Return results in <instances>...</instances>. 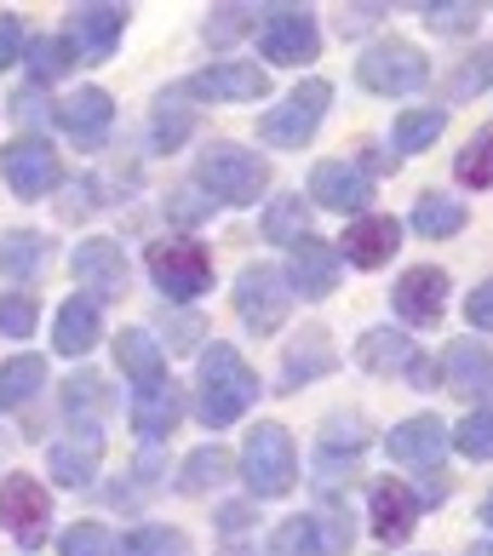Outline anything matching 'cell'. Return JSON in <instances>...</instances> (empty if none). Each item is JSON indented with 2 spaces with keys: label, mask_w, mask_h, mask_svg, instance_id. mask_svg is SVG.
<instances>
[{
  "label": "cell",
  "mask_w": 493,
  "mask_h": 556,
  "mask_svg": "<svg viewBox=\"0 0 493 556\" xmlns=\"http://www.w3.org/2000/svg\"><path fill=\"white\" fill-rule=\"evenodd\" d=\"M253 396H258L253 367H246L230 344H213L207 356H201V419H207L213 430L236 425L246 407H253Z\"/></svg>",
  "instance_id": "1"
},
{
  "label": "cell",
  "mask_w": 493,
  "mask_h": 556,
  "mask_svg": "<svg viewBox=\"0 0 493 556\" xmlns=\"http://www.w3.org/2000/svg\"><path fill=\"white\" fill-rule=\"evenodd\" d=\"M241 477L253 488V500H281L299 482V447L281 425H258L241 447Z\"/></svg>",
  "instance_id": "2"
},
{
  "label": "cell",
  "mask_w": 493,
  "mask_h": 556,
  "mask_svg": "<svg viewBox=\"0 0 493 556\" xmlns=\"http://www.w3.org/2000/svg\"><path fill=\"white\" fill-rule=\"evenodd\" d=\"M195 178L207 184L218 201H230V207H253L264 195V184H270V167H264L258 155H246L241 143H213V150L195 161Z\"/></svg>",
  "instance_id": "3"
},
{
  "label": "cell",
  "mask_w": 493,
  "mask_h": 556,
  "mask_svg": "<svg viewBox=\"0 0 493 556\" xmlns=\"http://www.w3.org/2000/svg\"><path fill=\"white\" fill-rule=\"evenodd\" d=\"M356 80H362L367 92L396 98V92H419L425 80H430V64L419 58V47H407V40H379V47L362 52Z\"/></svg>",
  "instance_id": "4"
},
{
  "label": "cell",
  "mask_w": 493,
  "mask_h": 556,
  "mask_svg": "<svg viewBox=\"0 0 493 556\" xmlns=\"http://www.w3.org/2000/svg\"><path fill=\"white\" fill-rule=\"evenodd\" d=\"M236 311L253 333H276V327L287 321V311H293L287 276L276 270V264H246V270L236 276Z\"/></svg>",
  "instance_id": "5"
},
{
  "label": "cell",
  "mask_w": 493,
  "mask_h": 556,
  "mask_svg": "<svg viewBox=\"0 0 493 556\" xmlns=\"http://www.w3.org/2000/svg\"><path fill=\"white\" fill-rule=\"evenodd\" d=\"M150 276H155L161 293L184 304V299H195L213 287V258H207V247H195V241H155L150 247Z\"/></svg>",
  "instance_id": "6"
},
{
  "label": "cell",
  "mask_w": 493,
  "mask_h": 556,
  "mask_svg": "<svg viewBox=\"0 0 493 556\" xmlns=\"http://www.w3.org/2000/svg\"><path fill=\"white\" fill-rule=\"evenodd\" d=\"M327 104H333V87H327V80H304V87L287 98L281 110H270V115L258 121L264 143H281V150H299V143H311L316 127H321V115H327Z\"/></svg>",
  "instance_id": "7"
},
{
  "label": "cell",
  "mask_w": 493,
  "mask_h": 556,
  "mask_svg": "<svg viewBox=\"0 0 493 556\" xmlns=\"http://www.w3.org/2000/svg\"><path fill=\"white\" fill-rule=\"evenodd\" d=\"M258 47L270 64H311L321 52V35H316V17L299 12V7H276L264 12V29H258Z\"/></svg>",
  "instance_id": "8"
},
{
  "label": "cell",
  "mask_w": 493,
  "mask_h": 556,
  "mask_svg": "<svg viewBox=\"0 0 493 556\" xmlns=\"http://www.w3.org/2000/svg\"><path fill=\"white\" fill-rule=\"evenodd\" d=\"M0 522H7L24 545H40V540H47V522H52L47 488L29 482V477H7V482H0Z\"/></svg>",
  "instance_id": "9"
},
{
  "label": "cell",
  "mask_w": 493,
  "mask_h": 556,
  "mask_svg": "<svg viewBox=\"0 0 493 556\" xmlns=\"http://www.w3.org/2000/svg\"><path fill=\"white\" fill-rule=\"evenodd\" d=\"M0 173H7V184L24 201H35L58 184V155H52L47 138H12L7 155H0Z\"/></svg>",
  "instance_id": "10"
},
{
  "label": "cell",
  "mask_w": 493,
  "mask_h": 556,
  "mask_svg": "<svg viewBox=\"0 0 493 556\" xmlns=\"http://www.w3.org/2000/svg\"><path fill=\"white\" fill-rule=\"evenodd\" d=\"M69 270H75V281L92 293V304L127 293V258H121L115 241H80L75 258H69Z\"/></svg>",
  "instance_id": "11"
},
{
  "label": "cell",
  "mask_w": 493,
  "mask_h": 556,
  "mask_svg": "<svg viewBox=\"0 0 493 556\" xmlns=\"http://www.w3.org/2000/svg\"><path fill=\"white\" fill-rule=\"evenodd\" d=\"M110 121H115V104H110L104 87H80L75 98L58 104V127H64L80 150H98V143L110 138Z\"/></svg>",
  "instance_id": "12"
},
{
  "label": "cell",
  "mask_w": 493,
  "mask_h": 556,
  "mask_svg": "<svg viewBox=\"0 0 493 556\" xmlns=\"http://www.w3.org/2000/svg\"><path fill=\"white\" fill-rule=\"evenodd\" d=\"M442 367H447V390H454V396H465V402H488L493 396V350L488 344H477V339L447 344Z\"/></svg>",
  "instance_id": "13"
},
{
  "label": "cell",
  "mask_w": 493,
  "mask_h": 556,
  "mask_svg": "<svg viewBox=\"0 0 493 556\" xmlns=\"http://www.w3.org/2000/svg\"><path fill=\"white\" fill-rule=\"evenodd\" d=\"M190 98H224V104H246V98H264L270 92V75H264L258 64H213L190 75V87H184Z\"/></svg>",
  "instance_id": "14"
},
{
  "label": "cell",
  "mask_w": 493,
  "mask_h": 556,
  "mask_svg": "<svg viewBox=\"0 0 493 556\" xmlns=\"http://www.w3.org/2000/svg\"><path fill=\"white\" fill-rule=\"evenodd\" d=\"M178 419H184V396H178V384L167 374L132 390V430H138V437L155 442V437H167Z\"/></svg>",
  "instance_id": "15"
},
{
  "label": "cell",
  "mask_w": 493,
  "mask_h": 556,
  "mask_svg": "<svg viewBox=\"0 0 493 556\" xmlns=\"http://www.w3.org/2000/svg\"><path fill=\"white\" fill-rule=\"evenodd\" d=\"M127 29V12L121 7H75L69 12V52L80 58H110V47Z\"/></svg>",
  "instance_id": "16"
},
{
  "label": "cell",
  "mask_w": 493,
  "mask_h": 556,
  "mask_svg": "<svg viewBox=\"0 0 493 556\" xmlns=\"http://www.w3.org/2000/svg\"><path fill=\"white\" fill-rule=\"evenodd\" d=\"M396 316H407V321H437L442 316V304H447V276L442 270H430V264H419V270H407L402 281H396Z\"/></svg>",
  "instance_id": "17"
},
{
  "label": "cell",
  "mask_w": 493,
  "mask_h": 556,
  "mask_svg": "<svg viewBox=\"0 0 493 556\" xmlns=\"http://www.w3.org/2000/svg\"><path fill=\"white\" fill-rule=\"evenodd\" d=\"M311 201H321L333 213H356L367 207V173H356L351 161H321L311 173Z\"/></svg>",
  "instance_id": "18"
},
{
  "label": "cell",
  "mask_w": 493,
  "mask_h": 556,
  "mask_svg": "<svg viewBox=\"0 0 493 556\" xmlns=\"http://www.w3.org/2000/svg\"><path fill=\"white\" fill-rule=\"evenodd\" d=\"M333 281H339V253L327 241L304 236L293 247V287L304 299H327V293H333Z\"/></svg>",
  "instance_id": "19"
},
{
  "label": "cell",
  "mask_w": 493,
  "mask_h": 556,
  "mask_svg": "<svg viewBox=\"0 0 493 556\" xmlns=\"http://www.w3.org/2000/svg\"><path fill=\"white\" fill-rule=\"evenodd\" d=\"M367 510H374V533L390 545H402L407 533H414V517H419V500L407 493L402 482H379L374 500H367Z\"/></svg>",
  "instance_id": "20"
},
{
  "label": "cell",
  "mask_w": 493,
  "mask_h": 556,
  "mask_svg": "<svg viewBox=\"0 0 493 556\" xmlns=\"http://www.w3.org/2000/svg\"><path fill=\"white\" fill-rule=\"evenodd\" d=\"M396 241H402V230H396V218H356L351 224V236H344L339 247H344V258L351 264H362V270H379V264L396 253Z\"/></svg>",
  "instance_id": "21"
},
{
  "label": "cell",
  "mask_w": 493,
  "mask_h": 556,
  "mask_svg": "<svg viewBox=\"0 0 493 556\" xmlns=\"http://www.w3.org/2000/svg\"><path fill=\"white\" fill-rule=\"evenodd\" d=\"M390 459L396 465H437L442 459V419H407V425H396L390 430Z\"/></svg>",
  "instance_id": "22"
},
{
  "label": "cell",
  "mask_w": 493,
  "mask_h": 556,
  "mask_svg": "<svg viewBox=\"0 0 493 556\" xmlns=\"http://www.w3.org/2000/svg\"><path fill=\"white\" fill-rule=\"evenodd\" d=\"M98 453H104V437H98V430H80V442H58L52 447V477L64 488H92Z\"/></svg>",
  "instance_id": "23"
},
{
  "label": "cell",
  "mask_w": 493,
  "mask_h": 556,
  "mask_svg": "<svg viewBox=\"0 0 493 556\" xmlns=\"http://www.w3.org/2000/svg\"><path fill=\"white\" fill-rule=\"evenodd\" d=\"M98 304L92 299H69L64 311H58V333H52V344L64 350V356H87V350L98 344Z\"/></svg>",
  "instance_id": "24"
},
{
  "label": "cell",
  "mask_w": 493,
  "mask_h": 556,
  "mask_svg": "<svg viewBox=\"0 0 493 556\" xmlns=\"http://www.w3.org/2000/svg\"><path fill=\"white\" fill-rule=\"evenodd\" d=\"M115 362L127 367V374L138 379V384H150V379H161L167 374V362H161V344L143 333V327H127V333L115 339Z\"/></svg>",
  "instance_id": "25"
},
{
  "label": "cell",
  "mask_w": 493,
  "mask_h": 556,
  "mask_svg": "<svg viewBox=\"0 0 493 556\" xmlns=\"http://www.w3.org/2000/svg\"><path fill=\"white\" fill-rule=\"evenodd\" d=\"M47 384V356H12L7 367H0V414H7V407H17V402H29L35 390Z\"/></svg>",
  "instance_id": "26"
},
{
  "label": "cell",
  "mask_w": 493,
  "mask_h": 556,
  "mask_svg": "<svg viewBox=\"0 0 493 556\" xmlns=\"http://www.w3.org/2000/svg\"><path fill=\"white\" fill-rule=\"evenodd\" d=\"M356 356L367 362V367H379V374H396V367H407L414 374V339H402V333H390V327H374V333L362 339V350Z\"/></svg>",
  "instance_id": "27"
},
{
  "label": "cell",
  "mask_w": 493,
  "mask_h": 556,
  "mask_svg": "<svg viewBox=\"0 0 493 556\" xmlns=\"http://www.w3.org/2000/svg\"><path fill=\"white\" fill-rule=\"evenodd\" d=\"M333 344H327V333H304L293 350H287V390L304 384V379H316V374H333Z\"/></svg>",
  "instance_id": "28"
},
{
  "label": "cell",
  "mask_w": 493,
  "mask_h": 556,
  "mask_svg": "<svg viewBox=\"0 0 493 556\" xmlns=\"http://www.w3.org/2000/svg\"><path fill=\"white\" fill-rule=\"evenodd\" d=\"M115 556H190V540L178 528H132L121 545H110Z\"/></svg>",
  "instance_id": "29"
},
{
  "label": "cell",
  "mask_w": 493,
  "mask_h": 556,
  "mask_svg": "<svg viewBox=\"0 0 493 556\" xmlns=\"http://www.w3.org/2000/svg\"><path fill=\"white\" fill-rule=\"evenodd\" d=\"M224 477H230V453H224V447H195L190 459H184L178 488H184V493H207V488H218Z\"/></svg>",
  "instance_id": "30"
},
{
  "label": "cell",
  "mask_w": 493,
  "mask_h": 556,
  "mask_svg": "<svg viewBox=\"0 0 493 556\" xmlns=\"http://www.w3.org/2000/svg\"><path fill=\"white\" fill-rule=\"evenodd\" d=\"M442 121H447V110H407V115L396 121V161L414 155V150H425V143L442 132Z\"/></svg>",
  "instance_id": "31"
},
{
  "label": "cell",
  "mask_w": 493,
  "mask_h": 556,
  "mask_svg": "<svg viewBox=\"0 0 493 556\" xmlns=\"http://www.w3.org/2000/svg\"><path fill=\"white\" fill-rule=\"evenodd\" d=\"M414 224H419V236H430V241L454 236V230H465V207H459V201H447V195H425Z\"/></svg>",
  "instance_id": "32"
},
{
  "label": "cell",
  "mask_w": 493,
  "mask_h": 556,
  "mask_svg": "<svg viewBox=\"0 0 493 556\" xmlns=\"http://www.w3.org/2000/svg\"><path fill=\"white\" fill-rule=\"evenodd\" d=\"M264 236L287 241V247H299L304 236H311V224H304V195H281L270 207V218H264Z\"/></svg>",
  "instance_id": "33"
},
{
  "label": "cell",
  "mask_w": 493,
  "mask_h": 556,
  "mask_svg": "<svg viewBox=\"0 0 493 556\" xmlns=\"http://www.w3.org/2000/svg\"><path fill=\"white\" fill-rule=\"evenodd\" d=\"M321 540H316V517H287L276 533H270V556H316Z\"/></svg>",
  "instance_id": "34"
},
{
  "label": "cell",
  "mask_w": 493,
  "mask_h": 556,
  "mask_svg": "<svg viewBox=\"0 0 493 556\" xmlns=\"http://www.w3.org/2000/svg\"><path fill=\"white\" fill-rule=\"evenodd\" d=\"M40 247H47V241L29 236V230H7V236H0V270H7V276H29L40 264Z\"/></svg>",
  "instance_id": "35"
},
{
  "label": "cell",
  "mask_w": 493,
  "mask_h": 556,
  "mask_svg": "<svg viewBox=\"0 0 493 556\" xmlns=\"http://www.w3.org/2000/svg\"><path fill=\"white\" fill-rule=\"evenodd\" d=\"M459 178L470 184V190H488L493 184V132H477L465 143V155H459Z\"/></svg>",
  "instance_id": "36"
},
{
  "label": "cell",
  "mask_w": 493,
  "mask_h": 556,
  "mask_svg": "<svg viewBox=\"0 0 493 556\" xmlns=\"http://www.w3.org/2000/svg\"><path fill=\"white\" fill-rule=\"evenodd\" d=\"M454 442L465 459H493V407H477L459 430H454Z\"/></svg>",
  "instance_id": "37"
},
{
  "label": "cell",
  "mask_w": 493,
  "mask_h": 556,
  "mask_svg": "<svg viewBox=\"0 0 493 556\" xmlns=\"http://www.w3.org/2000/svg\"><path fill=\"white\" fill-rule=\"evenodd\" d=\"M35 316H40L35 293H7V299H0V333H7V339H29Z\"/></svg>",
  "instance_id": "38"
},
{
  "label": "cell",
  "mask_w": 493,
  "mask_h": 556,
  "mask_svg": "<svg viewBox=\"0 0 493 556\" xmlns=\"http://www.w3.org/2000/svg\"><path fill=\"white\" fill-rule=\"evenodd\" d=\"M69 47L64 40H29V75L35 80H52V75H64V64H69Z\"/></svg>",
  "instance_id": "39"
},
{
  "label": "cell",
  "mask_w": 493,
  "mask_h": 556,
  "mask_svg": "<svg viewBox=\"0 0 493 556\" xmlns=\"http://www.w3.org/2000/svg\"><path fill=\"white\" fill-rule=\"evenodd\" d=\"M64 556H110L104 522H75V528L64 533Z\"/></svg>",
  "instance_id": "40"
},
{
  "label": "cell",
  "mask_w": 493,
  "mask_h": 556,
  "mask_svg": "<svg viewBox=\"0 0 493 556\" xmlns=\"http://www.w3.org/2000/svg\"><path fill=\"white\" fill-rule=\"evenodd\" d=\"M184 138H190V110L161 104V110H155V143H161V150H178Z\"/></svg>",
  "instance_id": "41"
},
{
  "label": "cell",
  "mask_w": 493,
  "mask_h": 556,
  "mask_svg": "<svg viewBox=\"0 0 493 556\" xmlns=\"http://www.w3.org/2000/svg\"><path fill=\"white\" fill-rule=\"evenodd\" d=\"M425 17H430V29H437V35H465V29H477L482 7H430Z\"/></svg>",
  "instance_id": "42"
},
{
  "label": "cell",
  "mask_w": 493,
  "mask_h": 556,
  "mask_svg": "<svg viewBox=\"0 0 493 556\" xmlns=\"http://www.w3.org/2000/svg\"><path fill=\"white\" fill-rule=\"evenodd\" d=\"M488 80H493V47H488V52H477V58H470V64L454 75V92H459V98H470V92H482Z\"/></svg>",
  "instance_id": "43"
},
{
  "label": "cell",
  "mask_w": 493,
  "mask_h": 556,
  "mask_svg": "<svg viewBox=\"0 0 493 556\" xmlns=\"http://www.w3.org/2000/svg\"><path fill=\"white\" fill-rule=\"evenodd\" d=\"M64 402H69V414H75V407L87 414V407H98V402H104V379H98V374H80V379H69Z\"/></svg>",
  "instance_id": "44"
},
{
  "label": "cell",
  "mask_w": 493,
  "mask_h": 556,
  "mask_svg": "<svg viewBox=\"0 0 493 556\" xmlns=\"http://www.w3.org/2000/svg\"><path fill=\"white\" fill-rule=\"evenodd\" d=\"M24 58V24L12 12H0V70H12Z\"/></svg>",
  "instance_id": "45"
},
{
  "label": "cell",
  "mask_w": 493,
  "mask_h": 556,
  "mask_svg": "<svg viewBox=\"0 0 493 556\" xmlns=\"http://www.w3.org/2000/svg\"><path fill=\"white\" fill-rule=\"evenodd\" d=\"M246 7H224V12H213V24H207V40H236L241 29H246Z\"/></svg>",
  "instance_id": "46"
},
{
  "label": "cell",
  "mask_w": 493,
  "mask_h": 556,
  "mask_svg": "<svg viewBox=\"0 0 493 556\" xmlns=\"http://www.w3.org/2000/svg\"><path fill=\"white\" fill-rule=\"evenodd\" d=\"M465 316H470V327H488L493 333V281H482L477 293L465 299Z\"/></svg>",
  "instance_id": "47"
},
{
  "label": "cell",
  "mask_w": 493,
  "mask_h": 556,
  "mask_svg": "<svg viewBox=\"0 0 493 556\" xmlns=\"http://www.w3.org/2000/svg\"><path fill=\"white\" fill-rule=\"evenodd\" d=\"M374 17H384V12H379V7H344L339 29H344V35H362L367 24H374Z\"/></svg>",
  "instance_id": "48"
},
{
  "label": "cell",
  "mask_w": 493,
  "mask_h": 556,
  "mask_svg": "<svg viewBox=\"0 0 493 556\" xmlns=\"http://www.w3.org/2000/svg\"><path fill=\"white\" fill-rule=\"evenodd\" d=\"M64 213H69V218H87V213H92V184H69Z\"/></svg>",
  "instance_id": "49"
},
{
  "label": "cell",
  "mask_w": 493,
  "mask_h": 556,
  "mask_svg": "<svg viewBox=\"0 0 493 556\" xmlns=\"http://www.w3.org/2000/svg\"><path fill=\"white\" fill-rule=\"evenodd\" d=\"M482 517H488V528H493V493H488V505H482Z\"/></svg>",
  "instance_id": "50"
},
{
  "label": "cell",
  "mask_w": 493,
  "mask_h": 556,
  "mask_svg": "<svg viewBox=\"0 0 493 556\" xmlns=\"http://www.w3.org/2000/svg\"><path fill=\"white\" fill-rule=\"evenodd\" d=\"M470 556H493V551H488V545H477V551H470Z\"/></svg>",
  "instance_id": "51"
}]
</instances>
